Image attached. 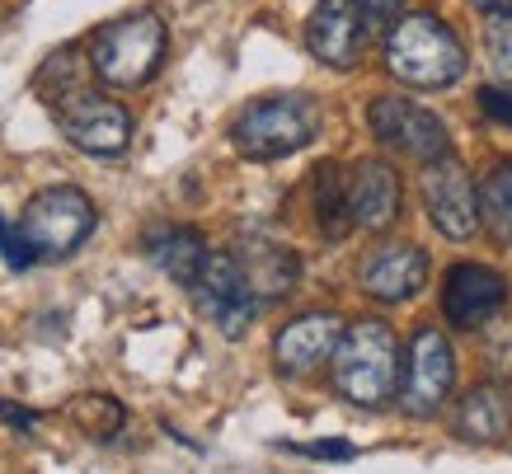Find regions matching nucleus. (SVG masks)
<instances>
[{
    "instance_id": "1",
    "label": "nucleus",
    "mask_w": 512,
    "mask_h": 474,
    "mask_svg": "<svg viewBox=\"0 0 512 474\" xmlns=\"http://www.w3.org/2000/svg\"><path fill=\"white\" fill-rule=\"evenodd\" d=\"M400 343L381 320H357L348 324L334 343V390L348 404L362 409H381L400 390Z\"/></svg>"
},
{
    "instance_id": "2",
    "label": "nucleus",
    "mask_w": 512,
    "mask_h": 474,
    "mask_svg": "<svg viewBox=\"0 0 512 474\" xmlns=\"http://www.w3.org/2000/svg\"><path fill=\"white\" fill-rule=\"evenodd\" d=\"M386 71L414 90H447L466 76V47L437 15H409L386 38Z\"/></svg>"
},
{
    "instance_id": "3",
    "label": "nucleus",
    "mask_w": 512,
    "mask_h": 474,
    "mask_svg": "<svg viewBox=\"0 0 512 474\" xmlns=\"http://www.w3.org/2000/svg\"><path fill=\"white\" fill-rule=\"evenodd\" d=\"M165 47H170V33H165V19L141 10V15L113 19L90 38V71L109 90H141L146 80L160 71L165 62Z\"/></svg>"
},
{
    "instance_id": "4",
    "label": "nucleus",
    "mask_w": 512,
    "mask_h": 474,
    "mask_svg": "<svg viewBox=\"0 0 512 474\" xmlns=\"http://www.w3.org/2000/svg\"><path fill=\"white\" fill-rule=\"evenodd\" d=\"M320 132V113L311 99L301 94H273V99H254V104L231 123V141L245 160H282L311 146Z\"/></svg>"
},
{
    "instance_id": "5",
    "label": "nucleus",
    "mask_w": 512,
    "mask_h": 474,
    "mask_svg": "<svg viewBox=\"0 0 512 474\" xmlns=\"http://www.w3.org/2000/svg\"><path fill=\"white\" fill-rule=\"evenodd\" d=\"M94 226H99L94 202L71 184L33 193L24 216H19V235L33 249V259H71L94 235Z\"/></svg>"
},
{
    "instance_id": "6",
    "label": "nucleus",
    "mask_w": 512,
    "mask_h": 474,
    "mask_svg": "<svg viewBox=\"0 0 512 474\" xmlns=\"http://www.w3.org/2000/svg\"><path fill=\"white\" fill-rule=\"evenodd\" d=\"M57 113V123H62L66 141L85 155H99V160H113V155L127 151V141H132V113H127L118 99L109 94H94L80 85L76 94H66L52 104Z\"/></svg>"
},
{
    "instance_id": "7",
    "label": "nucleus",
    "mask_w": 512,
    "mask_h": 474,
    "mask_svg": "<svg viewBox=\"0 0 512 474\" xmlns=\"http://www.w3.org/2000/svg\"><path fill=\"white\" fill-rule=\"evenodd\" d=\"M367 123H372L376 141H386L390 151L409 155V160H419V165L451 155L447 123H442L437 113H428L423 104H414V99L381 94V99H372V108H367Z\"/></svg>"
},
{
    "instance_id": "8",
    "label": "nucleus",
    "mask_w": 512,
    "mask_h": 474,
    "mask_svg": "<svg viewBox=\"0 0 512 474\" xmlns=\"http://www.w3.org/2000/svg\"><path fill=\"white\" fill-rule=\"evenodd\" d=\"M188 291H193V301H198L202 315L217 324L226 338H240L249 324H254V315H259V296L249 291L235 254H207L202 273L193 277Z\"/></svg>"
},
{
    "instance_id": "9",
    "label": "nucleus",
    "mask_w": 512,
    "mask_h": 474,
    "mask_svg": "<svg viewBox=\"0 0 512 474\" xmlns=\"http://www.w3.org/2000/svg\"><path fill=\"white\" fill-rule=\"evenodd\" d=\"M423 207L447 240H470L480 230V193L470 184V169L456 155L423 165Z\"/></svg>"
},
{
    "instance_id": "10",
    "label": "nucleus",
    "mask_w": 512,
    "mask_h": 474,
    "mask_svg": "<svg viewBox=\"0 0 512 474\" xmlns=\"http://www.w3.org/2000/svg\"><path fill=\"white\" fill-rule=\"evenodd\" d=\"M451 381H456L451 343L437 334L433 324H423L419 334H414V343H409V362L400 371V404L414 418H428L451 395Z\"/></svg>"
},
{
    "instance_id": "11",
    "label": "nucleus",
    "mask_w": 512,
    "mask_h": 474,
    "mask_svg": "<svg viewBox=\"0 0 512 474\" xmlns=\"http://www.w3.org/2000/svg\"><path fill=\"white\" fill-rule=\"evenodd\" d=\"M508 306V277L484 263H456L442 282V310L456 329H480Z\"/></svg>"
},
{
    "instance_id": "12",
    "label": "nucleus",
    "mask_w": 512,
    "mask_h": 474,
    "mask_svg": "<svg viewBox=\"0 0 512 474\" xmlns=\"http://www.w3.org/2000/svg\"><path fill=\"white\" fill-rule=\"evenodd\" d=\"M343 202L357 230H386L400 216V174L386 160H357L343 179Z\"/></svg>"
},
{
    "instance_id": "13",
    "label": "nucleus",
    "mask_w": 512,
    "mask_h": 474,
    "mask_svg": "<svg viewBox=\"0 0 512 474\" xmlns=\"http://www.w3.org/2000/svg\"><path fill=\"white\" fill-rule=\"evenodd\" d=\"M362 291L376 296V301H409L419 296L423 282H428V259H423L419 245L409 240H390V245H376L367 259H362Z\"/></svg>"
},
{
    "instance_id": "14",
    "label": "nucleus",
    "mask_w": 512,
    "mask_h": 474,
    "mask_svg": "<svg viewBox=\"0 0 512 474\" xmlns=\"http://www.w3.org/2000/svg\"><path fill=\"white\" fill-rule=\"evenodd\" d=\"M343 334V320L334 310H311V315H296L292 324H282V334L273 338V362L287 376H306L315 371L325 357H334V343Z\"/></svg>"
},
{
    "instance_id": "15",
    "label": "nucleus",
    "mask_w": 512,
    "mask_h": 474,
    "mask_svg": "<svg viewBox=\"0 0 512 474\" xmlns=\"http://www.w3.org/2000/svg\"><path fill=\"white\" fill-rule=\"evenodd\" d=\"M362 15H357V0H320L315 5L311 24H306V47L334 71H348L357 62V47H362Z\"/></svg>"
},
{
    "instance_id": "16",
    "label": "nucleus",
    "mask_w": 512,
    "mask_h": 474,
    "mask_svg": "<svg viewBox=\"0 0 512 474\" xmlns=\"http://www.w3.org/2000/svg\"><path fill=\"white\" fill-rule=\"evenodd\" d=\"M240 273H245L249 291L259 296V301H282V296H292L296 277H301V259H296L287 245H268V240H249L240 254Z\"/></svg>"
},
{
    "instance_id": "17",
    "label": "nucleus",
    "mask_w": 512,
    "mask_h": 474,
    "mask_svg": "<svg viewBox=\"0 0 512 474\" xmlns=\"http://www.w3.org/2000/svg\"><path fill=\"white\" fill-rule=\"evenodd\" d=\"M146 254L179 287H193V277L202 273V263H207L212 249H207V240H202L198 230H188V226H151L146 230Z\"/></svg>"
},
{
    "instance_id": "18",
    "label": "nucleus",
    "mask_w": 512,
    "mask_h": 474,
    "mask_svg": "<svg viewBox=\"0 0 512 474\" xmlns=\"http://www.w3.org/2000/svg\"><path fill=\"white\" fill-rule=\"evenodd\" d=\"M451 428H456V437H466V442H498L503 428H508V390L503 385H475V390H466V399L456 404Z\"/></svg>"
},
{
    "instance_id": "19",
    "label": "nucleus",
    "mask_w": 512,
    "mask_h": 474,
    "mask_svg": "<svg viewBox=\"0 0 512 474\" xmlns=\"http://www.w3.org/2000/svg\"><path fill=\"white\" fill-rule=\"evenodd\" d=\"M315 221L329 240H343L353 221H348V202H343V169L329 160V165L315 169Z\"/></svg>"
},
{
    "instance_id": "20",
    "label": "nucleus",
    "mask_w": 512,
    "mask_h": 474,
    "mask_svg": "<svg viewBox=\"0 0 512 474\" xmlns=\"http://www.w3.org/2000/svg\"><path fill=\"white\" fill-rule=\"evenodd\" d=\"M71 418L80 423V432H90L94 442H109L127 423V409L113 395H80L76 404H71Z\"/></svg>"
},
{
    "instance_id": "21",
    "label": "nucleus",
    "mask_w": 512,
    "mask_h": 474,
    "mask_svg": "<svg viewBox=\"0 0 512 474\" xmlns=\"http://www.w3.org/2000/svg\"><path fill=\"white\" fill-rule=\"evenodd\" d=\"M480 212L494 221L498 240H512V160H508V165H498L494 174L484 179Z\"/></svg>"
},
{
    "instance_id": "22",
    "label": "nucleus",
    "mask_w": 512,
    "mask_h": 474,
    "mask_svg": "<svg viewBox=\"0 0 512 474\" xmlns=\"http://www.w3.org/2000/svg\"><path fill=\"white\" fill-rule=\"evenodd\" d=\"M404 10V0H357V15H362V33H386L395 24V15Z\"/></svg>"
},
{
    "instance_id": "23",
    "label": "nucleus",
    "mask_w": 512,
    "mask_h": 474,
    "mask_svg": "<svg viewBox=\"0 0 512 474\" xmlns=\"http://www.w3.org/2000/svg\"><path fill=\"white\" fill-rule=\"evenodd\" d=\"M0 259L10 263V268H15V273H24V268H33V249L24 245V235H19V226H5V221H0Z\"/></svg>"
},
{
    "instance_id": "24",
    "label": "nucleus",
    "mask_w": 512,
    "mask_h": 474,
    "mask_svg": "<svg viewBox=\"0 0 512 474\" xmlns=\"http://www.w3.org/2000/svg\"><path fill=\"white\" fill-rule=\"evenodd\" d=\"M484 47H489V57H494L498 71L512 76V19H494L489 33H484Z\"/></svg>"
},
{
    "instance_id": "25",
    "label": "nucleus",
    "mask_w": 512,
    "mask_h": 474,
    "mask_svg": "<svg viewBox=\"0 0 512 474\" xmlns=\"http://www.w3.org/2000/svg\"><path fill=\"white\" fill-rule=\"evenodd\" d=\"M480 108H484V118H494L498 127H512V85H484Z\"/></svg>"
},
{
    "instance_id": "26",
    "label": "nucleus",
    "mask_w": 512,
    "mask_h": 474,
    "mask_svg": "<svg viewBox=\"0 0 512 474\" xmlns=\"http://www.w3.org/2000/svg\"><path fill=\"white\" fill-rule=\"evenodd\" d=\"M489 367L503 371V376H512V324H498V329H489Z\"/></svg>"
},
{
    "instance_id": "27",
    "label": "nucleus",
    "mask_w": 512,
    "mask_h": 474,
    "mask_svg": "<svg viewBox=\"0 0 512 474\" xmlns=\"http://www.w3.org/2000/svg\"><path fill=\"white\" fill-rule=\"evenodd\" d=\"M296 451H301V456H315V460H353L357 456V446L339 442V437H329V442H301Z\"/></svg>"
},
{
    "instance_id": "28",
    "label": "nucleus",
    "mask_w": 512,
    "mask_h": 474,
    "mask_svg": "<svg viewBox=\"0 0 512 474\" xmlns=\"http://www.w3.org/2000/svg\"><path fill=\"white\" fill-rule=\"evenodd\" d=\"M0 418H5L10 428H33V413L29 409H15L10 399H0Z\"/></svg>"
},
{
    "instance_id": "29",
    "label": "nucleus",
    "mask_w": 512,
    "mask_h": 474,
    "mask_svg": "<svg viewBox=\"0 0 512 474\" xmlns=\"http://www.w3.org/2000/svg\"><path fill=\"white\" fill-rule=\"evenodd\" d=\"M470 5L489 19H512V0H470Z\"/></svg>"
}]
</instances>
